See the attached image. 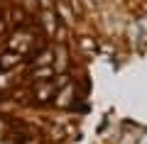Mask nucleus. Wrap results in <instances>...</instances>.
I'll return each mask as SVG.
<instances>
[{
  "instance_id": "11",
  "label": "nucleus",
  "mask_w": 147,
  "mask_h": 144,
  "mask_svg": "<svg viewBox=\"0 0 147 144\" xmlns=\"http://www.w3.org/2000/svg\"><path fill=\"white\" fill-rule=\"evenodd\" d=\"M20 7L27 12V15H32V12H37V10H42V7H39V0H22Z\"/></svg>"
},
{
  "instance_id": "1",
  "label": "nucleus",
  "mask_w": 147,
  "mask_h": 144,
  "mask_svg": "<svg viewBox=\"0 0 147 144\" xmlns=\"http://www.w3.org/2000/svg\"><path fill=\"white\" fill-rule=\"evenodd\" d=\"M30 44H32V37L27 34L25 29H20V27H17V29L12 32V37L7 39V49H12V52H20V54H25L27 49H30Z\"/></svg>"
},
{
  "instance_id": "10",
  "label": "nucleus",
  "mask_w": 147,
  "mask_h": 144,
  "mask_svg": "<svg viewBox=\"0 0 147 144\" xmlns=\"http://www.w3.org/2000/svg\"><path fill=\"white\" fill-rule=\"evenodd\" d=\"M25 17H27V12L22 10V7H12V10L7 12V25L22 27V25H25Z\"/></svg>"
},
{
  "instance_id": "9",
  "label": "nucleus",
  "mask_w": 147,
  "mask_h": 144,
  "mask_svg": "<svg viewBox=\"0 0 147 144\" xmlns=\"http://www.w3.org/2000/svg\"><path fill=\"white\" fill-rule=\"evenodd\" d=\"M34 66H54V52H52V49L39 52L34 59H32V68H34Z\"/></svg>"
},
{
  "instance_id": "14",
  "label": "nucleus",
  "mask_w": 147,
  "mask_h": 144,
  "mask_svg": "<svg viewBox=\"0 0 147 144\" xmlns=\"http://www.w3.org/2000/svg\"><path fill=\"white\" fill-rule=\"evenodd\" d=\"M49 5H52V0H39V7L42 10H49Z\"/></svg>"
},
{
  "instance_id": "13",
  "label": "nucleus",
  "mask_w": 147,
  "mask_h": 144,
  "mask_svg": "<svg viewBox=\"0 0 147 144\" xmlns=\"http://www.w3.org/2000/svg\"><path fill=\"white\" fill-rule=\"evenodd\" d=\"M81 49H84V52H91V49H93V42H91L88 37H81Z\"/></svg>"
},
{
  "instance_id": "7",
  "label": "nucleus",
  "mask_w": 147,
  "mask_h": 144,
  "mask_svg": "<svg viewBox=\"0 0 147 144\" xmlns=\"http://www.w3.org/2000/svg\"><path fill=\"white\" fill-rule=\"evenodd\" d=\"M54 76H57L54 66H34L32 73H30V78L34 83H44V81H49V78H54Z\"/></svg>"
},
{
  "instance_id": "12",
  "label": "nucleus",
  "mask_w": 147,
  "mask_h": 144,
  "mask_svg": "<svg viewBox=\"0 0 147 144\" xmlns=\"http://www.w3.org/2000/svg\"><path fill=\"white\" fill-rule=\"evenodd\" d=\"M12 83H15V78L10 76V71H0V90L3 88H10Z\"/></svg>"
},
{
  "instance_id": "3",
  "label": "nucleus",
  "mask_w": 147,
  "mask_h": 144,
  "mask_svg": "<svg viewBox=\"0 0 147 144\" xmlns=\"http://www.w3.org/2000/svg\"><path fill=\"white\" fill-rule=\"evenodd\" d=\"M52 103H54V108H59V110H69V108H71V105H74V86H71V83L64 86V88H59Z\"/></svg>"
},
{
  "instance_id": "2",
  "label": "nucleus",
  "mask_w": 147,
  "mask_h": 144,
  "mask_svg": "<svg viewBox=\"0 0 147 144\" xmlns=\"http://www.w3.org/2000/svg\"><path fill=\"white\" fill-rule=\"evenodd\" d=\"M57 90L59 88L54 86V81L52 83H39V86L32 90V98H34V103H49V100H54V95H57Z\"/></svg>"
},
{
  "instance_id": "8",
  "label": "nucleus",
  "mask_w": 147,
  "mask_h": 144,
  "mask_svg": "<svg viewBox=\"0 0 147 144\" xmlns=\"http://www.w3.org/2000/svg\"><path fill=\"white\" fill-rule=\"evenodd\" d=\"M66 66H69V59H66V46L59 44L54 49V71L57 73H66Z\"/></svg>"
},
{
  "instance_id": "6",
  "label": "nucleus",
  "mask_w": 147,
  "mask_h": 144,
  "mask_svg": "<svg viewBox=\"0 0 147 144\" xmlns=\"http://www.w3.org/2000/svg\"><path fill=\"white\" fill-rule=\"evenodd\" d=\"M20 61H22V54H20V52H12V49H7V52L0 54V71H10V68H15Z\"/></svg>"
},
{
  "instance_id": "15",
  "label": "nucleus",
  "mask_w": 147,
  "mask_h": 144,
  "mask_svg": "<svg viewBox=\"0 0 147 144\" xmlns=\"http://www.w3.org/2000/svg\"><path fill=\"white\" fill-rule=\"evenodd\" d=\"M3 29H5V25H3V22H0V34H3Z\"/></svg>"
},
{
  "instance_id": "5",
  "label": "nucleus",
  "mask_w": 147,
  "mask_h": 144,
  "mask_svg": "<svg viewBox=\"0 0 147 144\" xmlns=\"http://www.w3.org/2000/svg\"><path fill=\"white\" fill-rule=\"evenodd\" d=\"M39 25H42V29L47 32V34H57L59 32V17L54 10H42V20H39Z\"/></svg>"
},
{
  "instance_id": "4",
  "label": "nucleus",
  "mask_w": 147,
  "mask_h": 144,
  "mask_svg": "<svg viewBox=\"0 0 147 144\" xmlns=\"http://www.w3.org/2000/svg\"><path fill=\"white\" fill-rule=\"evenodd\" d=\"M54 12H57V17L64 22V25H74V22H76V12H74V7L69 5V0H57Z\"/></svg>"
}]
</instances>
